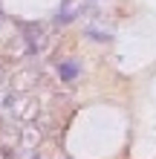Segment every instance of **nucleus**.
Masks as SVG:
<instances>
[{"label": "nucleus", "mask_w": 156, "mask_h": 159, "mask_svg": "<svg viewBox=\"0 0 156 159\" xmlns=\"http://www.w3.org/2000/svg\"><path fill=\"white\" fill-rule=\"evenodd\" d=\"M23 32H26V43H29V52H38L43 46V29L38 23H23Z\"/></svg>", "instance_id": "2"}, {"label": "nucleus", "mask_w": 156, "mask_h": 159, "mask_svg": "<svg viewBox=\"0 0 156 159\" xmlns=\"http://www.w3.org/2000/svg\"><path fill=\"white\" fill-rule=\"evenodd\" d=\"M58 72H61L64 81H72V78L78 75V64H75V61H64L61 67H58Z\"/></svg>", "instance_id": "3"}, {"label": "nucleus", "mask_w": 156, "mask_h": 159, "mask_svg": "<svg viewBox=\"0 0 156 159\" xmlns=\"http://www.w3.org/2000/svg\"><path fill=\"white\" fill-rule=\"evenodd\" d=\"M84 3L87 0H64V3L58 6V12H55V23H69V20H75V17L84 12Z\"/></svg>", "instance_id": "1"}, {"label": "nucleus", "mask_w": 156, "mask_h": 159, "mask_svg": "<svg viewBox=\"0 0 156 159\" xmlns=\"http://www.w3.org/2000/svg\"><path fill=\"white\" fill-rule=\"evenodd\" d=\"M0 81H3V70H0Z\"/></svg>", "instance_id": "4"}]
</instances>
